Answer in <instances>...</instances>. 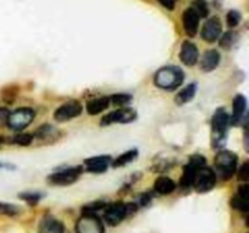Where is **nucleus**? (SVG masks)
<instances>
[{
  "label": "nucleus",
  "mask_w": 249,
  "mask_h": 233,
  "mask_svg": "<svg viewBox=\"0 0 249 233\" xmlns=\"http://www.w3.org/2000/svg\"><path fill=\"white\" fill-rule=\"evenodd\" d=\"M182 82L184 72L178 67H163L155 75V84L163 90L177 89Z\"/></svg>",
  "instance_id": "1"
},
{
  "label": "nucleus",
  "mask_w": 249,
  "mask_h": 233,
  "mask_svg": "<svg viewBox=\"0 0 249 233\" xmlns=\"http://www.w3.org/2000/svg\"><path fill=\"white\" fill-rule=\"evenodd\" d=\"M136 205L133 203H114L106 208L104 214L105 221L109 226H118L126 216L131 215L136 211Z\"/></svg>",
  "instance_id": "2"
},
{
  "label": "nucleus",
  "mask_w": 249,
  "mask_h": 233,
  "mask_svg": "<svg viewBox=\"0 0 249 233\" xmlns=\"http://www.w3.org/2000/svg\"><path fill=\"white\" fill-rule=\"evenodd\" d=\"M215 166L221 179H231L237 169V157L230 150H221L215 157Z\"/></svg>",
  "instance_id": "3"
},
{
  "label": "nucleus",
  "mask_w": 249,
  "mask_h": 233,
  "mask_svg": "<svg viewBox=\"0 0 249 233\" xmlns=\"http://www.w3.org/2000/svg\"><path fill=\"white\" fill-rule=\"evenodd\" d=\"M215 183L216 176L213 170L207 166H203L202 169L198 170V172L195 176L192 186L195 187V189L198 193H206V192H209L211 189H213Z\"/></svg>",
  "instance_id": "4"
},
{
  "label": "nucleus",
  "mask_w": 249,
  "mask_h": 233,
  "mask_svg": "<svg viewBox=\"0 0 249 233\" xmlns=\"http://www.w3.org/2000/svg\"><path fill=\"white\" fill-rule=\"evenodd\" d=\"M77 233H105L102 221L96 214H83L75 226Z\"/></svg>",
  "instance_id": "5"
},
{
  "label": "nucleus",
  "mask_w": 249,
  "mask_h": 233,
  "mask_svg": "<svg viewBox=\"0 0 249 233\" xmlns=\"http://www.w3.org/2000/svg\"><path fill=\"white\" fill-rule=\"evenodd\" d=\"M34 116H36V114H34V111L31 108L16 109L15 112L10 113L7 125H9L12 130L21 131L33 121Z\"/></svg>",
  "instance_id": "6"
},
{
  "label": "nucleus",
  "mask_w": 249,
  "mask_h": 233,
  "mask_svg": "<svg viewBox=\"0 0 249 233\" xmlns=\"http://www.w3.org/2000/svg\"><path fill=\"white\" fill-rule=\"evenodd\" d=\"M204 165H206V159L202 155H194L186 164V166H185L184 175H182L181 180H180V184L184 188L191 187L192 183H194L195 176L198 172V170L202 169Z\"/></svg>",
  "instance_id": "7"
},
{
  "label": "nucleus",
  "mask_w": 249,
  "mask_h": 233,
  "mask_svg": "<svg viewBox=\"0 0 249 233\" xmlns=\"http://www.w3.org/2000/svg\"><path fill=\"white\" fill-rule=\"evenodd\" d=\"M231 123V116L226 113L224 109H218L212 119V126H213L214 133V143L215 145H221L220 138L225 137L226 129L229 124Z\"/></svg>",
  "instance_id": "8"
},
{
  "label": "nucleus",
  "mask_w": 249,
  "mask_h": 233,
  "mask_svg": "<svg viewBox=\"0 0 249 233\" xmlns=\"http://www.w3.org/2000/svg\"><path fill=\"white\" fill-rule=\"evenodd\" d=\"M82 167H70V169L62 170V171L55 172V174L49 176V182L53 184H57V186H68V184L73 183L77 181L78 177L82 174Z\"/></svg>",
  "instance_id": "9"
},
{
  "label": "nucleus",
  "mask_w": 249,
  "mask_h": 233,
  "mask_svg": "<svg viewBox=\"0 0 249 233\" xmlns=\"http://www.w3.org/2000/svg\"><path fill=\"white\" fill-rule=\"evenodd\" d=\"M82 111L83 107L79 102L70 101L56 109V112L53 113V118H55V120L63 123V121H68L73 118H77L82 113Z\"/></svg>",
  "instance_id": "10"
},
{
  "label": "nucleus",
  "mask_w": 249,
  "mask_h": 233,
  "mask_svg": "<svg viewBox=\"0 0 249 233\" xmlns=\"http://www.w3.org/2000/svg\"><path fill=\"white\" fill-rule=\"evenodd\" d=\"M136 113L135 111L130 108H121L117 111L111 112L107 116H105L101 119V125L107 126L111 125L113 123H130V121L135 120Z\"/></svg>",
  "instance_id": "11"
},
{
  "label": "nucleus",
  "mask_w": 249,
  "mask_h": 233,
  "mask_svg": "<svg viewBox=\"0 0 249 233\" xmlns=\"http://www.w3.org/2000/svg\"><path fill=\"white\" fill-rule=\"evenodd\" d=\"M221 33V22L216 16L211 17L207 19L204 23L203 28H202V38L207 41V43H214L216 39L219 38Z\"/></svg>",
  "instance_id": "12"
},
{
  "label": "nucleus",
  "mask_w": 249,
  "mask_h": 233,
  "mask_svg": "<svg viewBox=\"0 0 249 233\" xmlns=\"http://www.w3.org/2000/svg\"><path fill=\"white\" fill-rule=\"evenodd\" d=\"M182 24H184L185 33L187 35H196L199 26V16L192 7H187L182 14Z\"/></svg>",
  "instance_id": "13"
},
{
  "label": "nucleus",
  "mask_w": 249,
  "mask_h": 233,
  "mask_svg": "<svg viewBox=\"0 0 249 233\" xmlns=\"http://www.w3.org/2000/svg\"><path fill=\"white\" fill-rule=\"evenodd\" d=\"M180 60L186 66H195L198 61V49L191 41H184L180 51Z\"/></svg>",
  "instance_id": "14"
},
{
  "label": "nucleus",
  "mask_w": 249,
  "mask_h": 233,
  "mask_svg": "<svg viewBox=\"0 0 249 233\" xmlns=\"http://www.w3.org/2000/svg\"><path fill=\"white\" fill-rule=\"evenodd\" d=\"M248 198H249V189L248 184H242V186L238 188L237 193L235 194V197L231 200V205L232 208H235L236 210L242 211L243 214L248 213Z\"/></svg>",
  "instance_id": "15"
},
{
  "label": "nucleus",
  "mask_w": 249,
  "mask_h": 233,
  "mask_svg": "<svg viewBox=\"0 0 249 233\" xmlns=\"http://www.w3.org/2000/svg\"><path fill=\"white\" fill-rule=\"evenodd\" d=\"M111 163V157L108 155H100V157H92L85 160V166L88 171L100 174V172L106 171Z\"/></svg>",
  "instance_id": "16"
},
{
  "label": "nucleus",
  "mask_w": 249,
  "mask_h": 233,
  "mask_svg": "<svg viewBox=\"0 0 249 233\" xmlns=\"http://www.w3.org/2000/svg\"><path fill=\"white\" fill-rule=\"evenodd\" d=\"M63 231H65L63 223L51 216L44 217L39 223V233H63Z\"/></svg>",
  "instance_id": "17"
},
{
  "label": "nucleus",
  "mask_w": 249,
  "mask_h": 233,
  "mask_svg": "<svg viewBox=\"0 0 249 233\" xmlns=\"http://www.w3.org/2000/svg\"><path fill=\"white\" fill-rule=\"evenodd\" d=\"M219 62H220V53L216 50H209L202 57L201 68L204 72H212L218 67Z\"/></svg>",
  "instance_id": "18"
},
{
  "label": "nucleus",
  "mask_w": 249,
  "mask_h": 233,
  "mask_svg": "<svg viewBox=\"0 0 249 233\" xmlns=\"http://www.w3.org/2000/svg\"><path fill=\"white\" fill-rule=\"evenodd\" d=\"M246 108H247V101H246V97L242 95H237L233 100V113L231 116V121L233 124L238 123L241 119L243 118L246 113Z\"/></svg>",
  "instance_id": "19"
},
{
  "label": "nucleus",
  "mask_w": 249,
  "mask_h": 233,
  "mask_svg": "<svg viewBox=\"0 0 249 233\" xmlns=\"http://www.w3.org/2000/svg\"><path fill=\"white\" fill-rule=\"evenodd\" d=\"M109 99L108 97H99V99H94L87 103V111L90 116H96L104 112L105 109L108 107Z\"/></svg>",
  "instance_id": "20"
},
{
  "label": "nucleus",
  "mask_w": 249,
  "mask_h": 233,
  "mask_svg": "<svg viewBox=\"0 0 249 233\" xmlns=\"http://www.w3.org/2000/svg\"><path fill=\"white\" fill-rule=\"evenodd\" d=\"M175 189V182L172 179L165 176H160L156 180L155 182V191L157 193L167 196V194L172 193Z\"/></svg>",
  "instance_id": "21"
},
{
  "label": "nucleus",
  "mask_w": 249,
  "mask_h": 233,
  "mask_svg": "<svg viewBox=\"0 0 249 233\" xmlns=\"http://www.w3.org/2000/svg\"><path fill=\"white\" fill-rule=\"evenodd\" d=\"M196 90H197L196 84L187 85L185 89H182L181 91L177 95V97H175V102H177L178 104H180V106H181V104L187 103V102H190L195 97V95H196Z\"/></svg>",
  "instance_id": "22"
},
{
  "label": "nucleus",
  "mask_w": 249,
  "mask_h": 233,
  "mask_svg": "<svg viewBox=\"0 0 249 233\" xmlns=\"http://www.w3.org/2000/svg\"><path fill=\"white\" fill-rule=\"evenodd\" d=\"M136 157H138V150H128V152H125V153H123V154L119 155L116 160H113V162H112V165H113L114 167L124 166V165H126L128 163L133 162Z\"/></svg>",
  "instance_id": "23"
},
{
  "label": "nucleus",
  "mask_w": 249,
  "mask_h": 233,
  "mask_svg": "<svg viewBox=\"0 0 249 233\" xmlns=\"http://www.w3.org/2000/svg\"><path fill=\"white\" fill-rule=\"evenodd\" d=\"M192 9L197 12V15L201 17H207L209 14L208 4H207L206 0H194V4H192Z\"/></svg>",
  "instance_id": "24"
},
{
  "label": "nucleus",
  "mask_w": 249,
  "mask_h": 233,
  "mask_svg": "<svg viewBox=\"0 0 249 233\" xmlns=\"http://www.w3.org/2000/svg\"><path fill=\"white\" fill-rule=\"evenodd\" d=\"M19 213V209L12 204L0 203V215L6 216H15Z\"/></svg>",
  "instance_id": "25"
},
{
  "label": "nucleus",
  "mask_w": 249,
  "mask_h": 233,
  "mask_svg": "<svg viewBox=\"0 0 249 233\" xmlns=\"http://www.w3.org/2000/svg\"><path fill=\"white\" fill-rule=\"evenodd\" d=\"M226 22H228V26L233 28V27H237L241 22V14L236 10H231L228 15H226Z\"/></svg>",
  "instance_id": "26"
},
{
  "label": "nucleus",
  "mask_w": 249,
  "mask_h": 233,
  "mask_svg": "<svg viewBox=\"0 0 249 233\" xmlns=\"http://www.w3.org/2000/svg\"><path fill=\"white\" fill-rule=\"evenodd\" d=\"M233 43H235V34H233V32H228V33H225L221 36L220 46L225 49V50H229Z\"/></svg>",
  "instance_id": "27"
},
{
  "label": "nucleus",
  "mask_w": 249,
  "mask_h": 233,
  "mask_svg": "<svg viewBox=\"0 0 249 233\" xmlns=\"http://www.w3.org/2000/svg\"><path fill=\"white\" fill-rule=\"evenodd\" d=\"M33 141V136L31 133H21V135H16L12 140V142L17 143L19 146H29Z\"/></svg>",
  "instance_id": "28"
},
{
  "label": "nucleus",
  "mask_w": 249,
  "mask_h": 233,
  "mask_svg": "<svg viewBox=\"0 0 249 233\" xmlns=\"http://www.w3.org/2000/svg\"><path fill=\"white\" fill-rule=\"evenodd\" d=\"M109 100H111L113 104H117V106H123V104L128 103V102L130 101L131 96L126 94H117V95H113V96H111V99Z\"/></svg>",
  "instance_id": "29"
},
{
  "label": "nucleus",
  "mask_w": 249,
  "mask_h": 233,
  "mask_svg": "<svg viewBox=\"0 0 249 233\" xmlns=\"http://www.w3.org/2000/svg\"><path fill=\"white\" fill-rule=\"evenodd\" d=\"M19 197L26 201H28L31 205H36L39 199H40V196L38 193H22Z\"/></svg>",
  "instance_id": "30"
},
{
  "label": "nucleus",
  "mask_w": 249,
  "mask_h": 233,
  "mask_svg": "<svg viewBox=\"0 0 249 233\" xmlns=\"http://www.w3.org/2000/svg\"><path fill=\"white\" fill-rule=\"evenodd\" d=\"M9 116H10L9 109L0 107V126L7 125V121H9Z\"/></svg>",
  "instance_id": "31"
},
{
  "label": "nucleus",
  "mask_w": 249,
  "mask_h": 233,
  "mask_svg": "<svg viewBox=\"0 0 249 233\" xmlns=\"http://www.w3.org/2000/svg\"><path fill=\"white\" fill-rule=\"evenodd\" d=\"M248 175H249V170H248V162H246L245 164L241 166L240 171H238V179L241 181H247L248 180Z\"/></svg>",
  "instance_id": "32"
},
{
  "label": "nucleus",
  "mask_w": 249,
  "mask_h": 233,
  "mask_svg": "<svg viewBox=\"0 0 249 233\" xmlns=\"http://www.w3.org/2000/svg\"><path fill=\"white\" fill-rule=\"evenodd\" d=\"M158 1H160L165 9L169 10V11H173V10H174L175 0H158Z\"/></svg>",
  "instance_id": "33"
},
{
  "label": "nucleus",
  "mask_w": 249,
  "mask_h": 233,
  "mask_svg": "<svg viewBox=\"0 0 249 233\" xmlns=\"http://www.w3.org/2000/svg\"><path fill=\"white\" fill-rule=\"evenodd\" d=\"M1 142H2V140H1V138H0V146H1Z\"/></svg>",
  "instance_id": "34"
},
{
  "label": "nucleus",
  "mask_w": 249,
  "mask_h": 233,
  "mask_svg": "<svg viewBox=\"0 0 249 233\" xmlns=\"http://www.w3.org/2000/svg\"><path fill=\"white\" fill-rule=\"evenodd\" d=\"M0 166H1V164H0Z\"/></svg>",
  "instance_id": "35"
}]
</instances>
